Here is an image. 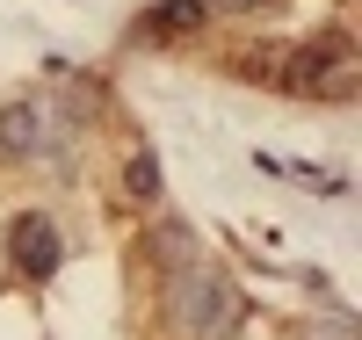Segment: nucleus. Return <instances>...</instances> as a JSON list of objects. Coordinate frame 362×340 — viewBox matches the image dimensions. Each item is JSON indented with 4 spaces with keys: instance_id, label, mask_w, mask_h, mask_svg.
Masks as SVG:
<instances>
[{
    "instance_id": "obj_8",
    "label": "nucleus",
    "mask_w": 362,
    "mask_h": 340,
    "mask_svg": "<svg viewBox=\"0 0 362 340\" xmlns=\"http://www.w3.org/2000/svg\"><path fill=\"white\" fill-rule=\"evenodd\" d=\"M210 15H268V8H283V0H203Z\"/></svg>"
},
{
    "instance_id": "obj_7",
    "label": "nucleus",
    "mask_w": 362,
    "mask_h": 340,
    "mask_svg": "<svg viewBox=\"0 0 362 340\" xmlns=\"http://www.w3.org/2000/svg\"><path fill=\"white\" fill-rule=\"evenodd\" d=\"M305 340H355V312H334V319H319Z\"/></svg>"
},
{
    "instance_id": "obj_6",
    "label": "nucleus",
    "mask_w": 362,
    "mask_h": 340,
    "mask_svg": "<svg viewBox=\"0 0 362 340\" xmlns=\"http://www.w3.org/2000/svg\"><path fill=\"white\" fill-rule=\"evenodd\" d=\"M124 196H131V203H160V160H153L145 145L124 160Z\"/></svg>"
},
{
    "instance_id": "obj_3",
    "label": "nucleus",
    "mask_w": 362,
    "mask_h": 340,
    "mask_svg": "<svg viewBox=\"0 0 362 340\" xmlns=\"http://www.w3.org/2000/svg\"><path fill=\"white\" fill-rule=\"evenodd\" d=\"M8 261L29 275V283H51L58 261H66V239H58V225L44 218V210H22V218H8Z\"/></svg>"
},
{
    "instance_id": "obj_5",
    "label": "nucleus",
    "mask_w": 362,
    "mask_h": 340,
    "mask_svg": "<svg viewBox=\"0 0 362 340\" xmlns=\"http://www.w3.org/2000/svg\"><path fill=\"white\" fill-rule=\"evenodd\" d=\"M203 22H210L203 0H160V8L145 15V37H196Z\"/></svg>"
},
{
    "instance_id": "obj_1",
    "label": "nucleus",
    "mask_w": 362,
    "mask_h": 340,
    "mask_svg": "<svg viewBox=\"0 0 362 340\" xmlns=\"http://www.w3.org/2000/svg\"><path fill=\"white\" fill-rule=\"evenodd\" d=\"M167 326L181 340H239V326H247V290L232 283L225 268H174L167 275Z\"/></svg>"
},
{
    "instance_id": "obj_4",
    "label": "nucleus",
    "mask_w": 362,
    "mask_h": 340,
    "mask_svg": "<svg viewBox=\"0 0 362 340\" xmlns=\"http://www.w3.org/2000/svg\"><path fill=\"white\" fill-rule=\"evenodd\" d=\"M153 268L160 275H174V268H189V261H203V246H196V225H181V218H167V225H153Z\"/></svg>"
},
{
    "instance_id": "obj_2",
    "label": "nucleus",
    "mask_w": 362,
    "mask_h": 340,
    "mask_svg": "<svg viewBox=\"0 0 362 340\" xmlns=\"http://www.w3.org/2000/svg\"><path fill=\"white\" fill-rule=\"evenodd\" d=\"M66 123H73V116H58L44 95H15L8 109H0V152H8V160H37V152H58Z\"/></svg>"
}]
</instances>
